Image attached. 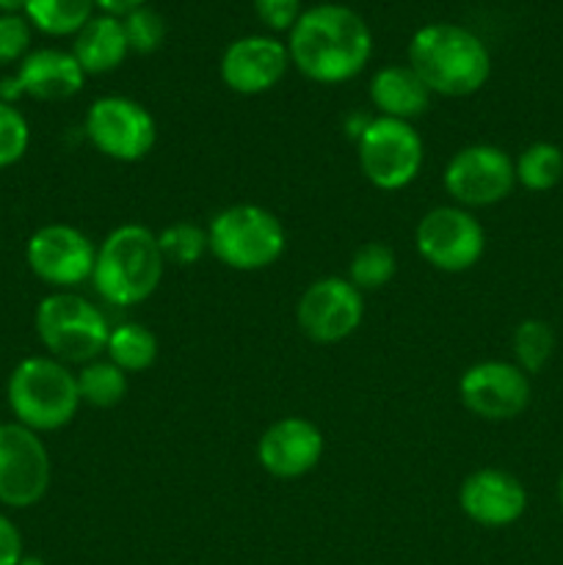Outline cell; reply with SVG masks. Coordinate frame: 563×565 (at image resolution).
Listing matches in <instances>:
<instances>
[{"label": "cell", "mask_w": 563, "mask_h": 565, "mask_svg": "<svg viewBox=\"0 0 563 565\" xmlns=\"http://www.w3.org/2000/svg\"><path fill=\"white\" fill-rule=\"evenodd\" d=\"M442 182L458 207H491L517 188L513 158L495 143H469L447 160Z\"/></svg>", "instance_id": "cell-10"}, {"label": "cell", "mask_w": 563, "mask_h": 565, "mask_svg": "<svg viewBox=\"0 0 563 565\" xmlns=\"http://www.w3.org/2000/svg\"><path fill=\"white\" fill-rule=\"evenodd\" d=\"M28 0H0V14H25Z\"/></svg>", "instance_id": "cell-34"}, {"label": "cell", "mask_w": 563, "mask_h": 565, "mask_svg": "<svg viewBox=\"0 0 563 565\" xmlns=\"http://www.w3.org/2000/svg\"><path fill=\"white\" fill-rule=\"evenodd\" d=\"M83 132L99 154L119 163H136L152 152L158 125L141 103L130 97H99L88 105Z\"/></svg>", "instance_id": "cell-8"}, {"label": "cell", "mask_w": 563, "mask_h": 565, "mask_svg": "<svg viewBox=\"0 0 563 565\" xmlns=\"http://www.w3.org/2000/svg\"><path fill=\"white\" fill-rule=\"evenodd\" d=\"M36 337L47 356L64 364H88L99 359L108 345L110 326L103 309L75 290H55L36 307Z\"/></svg>", "instance_id": "cell-6"}, {"label": "cell", "mask_w": 563, "mask_h": 565, "mask_svg": "<svg viewBox=\"0 0 563 565\" xmlns=\"http://www.w3.org/2000/svg\"><path fill=\"white\" fill-rule=\"evenodd\" d=\"M94 6H97L103 14H110V17H125L130 14V11L141 9V6H147V0H94Z\"/></svg>", "instance_id": "cell-33"}, {"label": "cell", "mask_w": 563, "mask_h": 565, "mask_svg": "<svg viewBox=\"0 0 563 565\" xmlns=\"http://www.w3.org/2000/svg\"><path fill=\"white\" fill-rule=\"evenodd\" d=\"M417 252L431 268L445 274H464L475 268L486 252V232L472 210L442 204L428 210L414 230Z\"/></svg>", "instance_id": "cell-9"}, {"label": "cell", "mask_w": 563, "mask_h": 565, "mask_svg": "<svg viewBox=\"0 0 563 565\" xmlns=\"http://www.w3.org/2000/svg\"><path fill=\"white\" fill-rule=\"evenodd\" d=\"M94 0H28L25 20L47 36H75L94 17Z\"/></svg>", "instance_id": "cell-23"}, {"label": "cell", "mask_w": 563, "mask_h": 565, "mask_svg": "<svg viewBox=\"0 0 563 565\" xmlns=\"http://www.w3.org/2000/svg\"><path fill=\"white\" fill-rule=\"evenodd\" d=\"M555 329L546 320L528 318L513 329L511 337V351L513 364L524 370L528 375H539L541 370L550 364L552 353H555Z\"/></svg>", "instance_id": "cell-25"}, {"label": "cell", "mask_w": 563, "mask_h": 565, "mask_svg": "<svg viewBox=\"0 0 563 565\" xmlns=\"http://www.w3.org/2000/svg\"><path fill=\"white\" fill-rule=\"evenodd\" d=\"M121 25H125L127 47H130L132 53H155L166 39V20L158 11L149 9V6H141V9L121 17Z\"/></svg>", "instance_id": "cell-28"}, {"label": "cell", "mask_w": 563, "mask_h": 565, "mask_svg": "<svg viewBox=\"0 0 563 565\" xmlns=\"http://www.w3.org/2000/svg\"><path fill=\"white\" fill-rule=\"evenodd\" d=\"M408 66L423 77L431 94L469 97L491 75L489 47L478 33L456 22H431L408 42Z\"/></svg>", "instance_id": "cell-2"}, {"label": "cell", "mask_w": 563, "mask_h": 565, "mask_svg": "<svg viewBox=\"0 0 563 565\" xmlns=\"http://www.w3.org/2000/svg\"><path fill=\"white\" fill-rule=\"evenodd\" d=\"M323 450L326 439L318 425L304 417H282L259 436L257 461L270 478L296 480L318 467Z\"/></svg>", "instance_id": "cell-17"}, {"label": "cell", "mask_w": 563, "mask_h": 565, "mask_svg": "<svg viewBox=\"0 0 563 565\" xmlns=\"http://www.w3.org/2000/svg\"><path fill=\"white\" fill-rule=\"evenodd\" d=\"M31 143V127L17 105L0 103V169L20 163Z\"/></svg>", "instance_id": "cell-29"}, {"label": "cell", "mask_w": 563, "mask_h": 565, "mask_svg": "<svg viewBox=\"0 0 563 565\" xmlns=\"http://www.w3.org/2000/svg\"><path fill=\"white\" fill-rule=\"evenodd\" d=\"M557 505H561V513H563V472L561 478H557Z\"/></svg>", "instance_id": "cell-35"}, {"label": "cell", "mask_w": 563, "mask_h": 565, "mask_svg": "<svg viewBox=\"0 0 563 565\" xmlns=\"http://www.w3.org/2000/svg\"><path fill=\"white\" fill-rule=\"evenodd\" d=\"M210 254L241 274L265 270L282 259L287 235L282 221L259 204H232L213 215L208 226Z\"/></svg>", "instance_id": "cell-5"}, {"label": "cell", "mask_w": 563, "mask_h": 565, "mask_svg": "<svg viewBox=\"0 0 563 565\" xmlns=\"http://www.w3.org/2000/svg\"><path fill=\"white\" fill-rule=\"evenodd\" d=\"M357 158L370 185L379 191H403L419 177L425 147L412 121L375 116L359 132Z\"/></svg>", "instance_id": "cell-7"}, {"label": "cell", "mask_w": 563, "mask_h": 565, "mask_svg": "<svg viewBox=\"0 0 563 565\" xmlns=\"http://www.w3.org/2000/svg\"><path fill=\"white\" fill-rule=\"evenodd\" d=\"M94 259H97V246L77 226L44 224L28 237V268L53 290H75L92 279Z\"/></svg>", "instance_id": "cell-12"}, {"label": "cell", "mask_w": 563, "mask_h": 565, "mask_svg": "<svg viewBox=\"0 0 563 565\" xmlns=\"http://www.w3.org/2000/svg\"><path fill=\"white\" fill-rule=\"evenodd\" d=\"M290 66L287 44L276 36H241L221 55V81L230 92L254 97L279 86Z\"/></svg>", "instance_id": "cell-15"}, {"label": "cell", "mask_w": 563, "mask_h": 565, "mask_svg": "<svg viewBox=\"0 0 563 565\" xmlns=\"http://www.w3.org/2000/svg\"><path fill=\"white\" fill-rule=\"evenodd\" d=\"M254 14L259 17L265 28L270 31H293L298 17L304 14L301 0H254Z\"/></svg>", "instance_id": "cell-31"}, {"label": "cell", "mask_w": 563, "mask_h": 565, "mask_svg": "<svg viewBox=\"0 0 563 565\" xmlns=\"http://www.w3.org/2000/svg\"><path fill=\"white\" fill-rule=\"evenodd\" d=\"M14 81L22 97L39 99V103H61L81 92L86 83V72L66 50L42 47L20 61Z\"/></svg>", "instance_id": "cell-18"}, {"label": "cell", "mask_w": 563, "mask_h": 565, "mask_svg": "<svg viewBox=\"0 0 563 565\" xmlns=\"http://www.w3.org/2000/svg\"><path fill=\"white\" fill-rule=\"evenodd\" d=\"M166 259L158 235L144 224H121L97 246L92 285L110 307H138L163 281Z\"/></svg>", "instance_id": "cell-3"}, {"label": "cell", "mask_w": 563, "mask_h": 565, "mask_svg": "<svg viewBox=\"0 0 563 565\" xmlns=\"http://www.w3.org/2000/svg\"><path fill=\"white\" fill-rule=\"evenodd\" d=\"M22 557L25 550H22L20 530L6 513H0V565H20Z\"/></svg>", "instance_id": "cell-32"}, {"label": "cell", "mask_w": 563, "mask_h": 565, "mask_svg": "<svg viewBox=\"0 0 563 565\" xmlns=\"http://www.w3.org/2000/svg\"><path fill=\"white\" fill-rule=\"evenodd\" d=\"M6 401L14 423L39 436L66 428L81 408L75 373L53 356L22 359L6 381Z\"/></svg>", "instance_id": "cell-4"}, {"label": "cell", "mask_w": 563, "mask_h": 565, "mask_svg": "<svg viewBox=\"0 0 563 565\" xmlns=\"http://www.w3.org/2000/svg\"><path fill=\"white\" fill-rule=\"evenodd\" d=\"M431 97H434L431 88L408 64L384 66L370 81V103L379 110V116H386V119H419L428 110Z\"/></svg>", "instance_id": "cell-19"}, {"label": "cell", "mask_w": 563, "mask_h": 565, "mask_svg": "<svg viewBox=\"0 0 563 565\" xmlns=\"http://www.w3.org/2000/svg\"><path fill=\"white\" fill-rule=\"evenodd\" d=\"M20 565H44L42 561H39V557H22V561H20Z\"/></svg>", "instance_id": "cell-36"}, {"label": "cell", "mask_w": 563, "mask_h": 565, "mask_svg": "<svg viewBox=\"0 0 563 565\" xmlns=\"http://www.w3.org/2000/svg\"><path fill=\"white\" fill-rule=\"evenodd\" d=\"M397 270V257L386 243L370 241L353 252L348 263V281L359 292H375L392 281Z\"/></svg>", "instance_id": "cell-26"}, {"label": "cell", "mask_w": 563, "mask_h": 565, "mask_svg": "<svg viewBox=\"0 0 563 565\" xmlns=\"http://www.w3.org/2000/svg\"><path fill=\"white\" fill-rule=\"evenodd\" d=\"M75 379L77 395H81V403H86V406L114 408L127 395V373L105 356L83 364L75 373Z\"/></svg>", "instance_id": "cell-24"}, {"label": "cell", "mask_w": 563, "mask_h": 565, "mask_svg": "<svg viewBox=\"0 0 563 565\" xmlns=\"http://www.w3.org/2000/svg\"><path fill=\"white\" fill-rule=\"evenodd\" d=\"M364 320V292L348 276H323L301 292L296 323L307 340L318 345H337L348 340Z\"/></svg>", "instance_id": "cell-13"}, {"label": "cell", "mask_w": 563, "mask_h": 565, "mask_svg": "<svg viewBox=\"0 0 563 565\" xmlns=\"http://www.w3.org/2000/svg\"><path fill=\"white\" fill-rule=\"evenodd\" d=\"M31 53V22L25 14H0V66L20 64Z\"/></svg>", "instance_id": "cell-30"}, {"label": "cell", "mask_w": 563, "mask_h": 565, "mask_svg": "<svg viewBox=\"0 0 563 565\" xmlns=\"http://www.w3.org/2000/svg\"><path fill=\"white\" fill-rule=\"evenodd\" d=\"M458 508L469 522L489 530H502L524 516L528 491L517 475L486 467L464 478L461 489H458Z\"/></svg>", "instance_id": "cell-16"}, {"label": "cell", "mask_w": 563, "mask_h": 565, "mask_svg": "<svg viewBox=\"0 0 563 565\" xmlns=\"http://www.w3.org/2000/svg\"><path fill=\"white\" fill-rule=\"evenodd\" d=\"M47 445L20 423H0V505L25 511L39 505L50 489Z\"/></svg>", "instance_id": "cell-11"}, {"label": "cell", "mask_w": 563, "mask_h": 565, "mask_svg": "<svg viewBox=\"0 0 563 565\" xmlns=\"http://www.w3.org/2000/svg\"><path fill=\"white\" fill-rule=\"evenodd\" d=\"M72 55L81 64V70L86 75H105V72H114L116 66H121V61L127 58L130 47H127L125 25H121L119 17L110 14H97L75 33V42H72Z\"/></svg>", "instance_id": "cell-20"}, {"label": "cell", "mask_w": 563, "mask_h": 565, "mask_svg": "<svg viewBox=\"0 0 563 565\" xmlns=\"http://www.w3.org/2000/svg\"><path fill=\"white\" fill-rule=\"evenodd\" d=\"M105 359H110L127 375L144 373L158 359V337L144 323L127 320V323H119L110 329L108 345H105Z\"/></svg>", "instance_id": "cell-21"}, {"label": "cell", "mask_w": 563, "mask_h": 565, "mask_svg": "<svg viewBox=\"0 0 563 565\" xmlns=\"http://www.w3.org/2000/svg\"><path fill=\"white\" fill-rule=\"evenodd\" d=\"M290 64L312 83L337 86L362 75L373 55L368 22L342 3L304 9L287 39Z\"/></svg>", "instance_id": "cell-1"}, {"label": "cell", "mask_w": 563, "mask_h": 565, "mask_svg": "<svg viewBox=\"0 0 563 565\" xmlns=\"http://www.w3.org/2000/svg\"><path fill=\"white\" fill-rule=\"evenodd\" d=\"M158 246L166 265L188 268V265H196L199 259L210 252L208 230L191 224V221H177V224L166 226V230L160 232Z\"/></svg>", "instance_id": "cell-27"}, {"label": "cell", "mask_w": 563, "mask_h": 565, "mask_svg": "<svg viewBox=\"0 0 563 565\" xmlns=\"http://www.w3.org/2000/svg\"><path fill=\"white\" fill-rule=\"evenodd\" d=\"M517 185L530 193H546L563 180V149L552 141H535L513 160Z\"/></svg>", "instance_id": "cell-22"}, {"label": "cell", "mask_w": 563, "mask_h": 565, "mask_svg": "<svg viewBox=\"0 0 563 565\" xmlns=\"http://www.w3.org/2000/svg\"><path fill=\"white\" fill-rule=\"evenodd\" d=\"M530 375L513 362L486 359L464 370L458 381V397L464 408L486 423L517 419L530 406Z\"/></svg>", "instance_id": "cell-14"}]
</instances>
